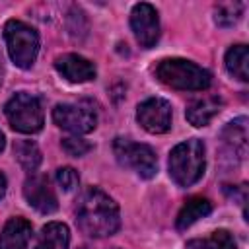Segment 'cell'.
Wrapping results in <instances>:
<instances>
[{
  "mask_svg": "<svg viewBox=\"0 0 249 249\" xmlns=\"http://www.w3.org/2000/svg\"><path fill=\"white\" fill-rule=\"evenodd\" d=\"M78 228L89 237H109L121 226L117 202L97 187L82 193L76 206Z\"/></svg>",
  "mask_w": 249,
  "mask_h": 249,
  "instance_id": "1",
  "label": "cell"
},
{
  "mask_svg": "<svg viewBox=\"0 0 249 249\" xmlns=\"http://www.w3.org/2000/svg\"><path fill=\"white\" fill-rule=\"evenodd\" d=\"M156 78L167 88L181 91H202L212 84L208 70L185 58H163L156 66Z\"/></svg>",
  "mask_w": 249,
  "mask_h": 249,
  "instance_id": "2",
  "label": "cell"
},
{
  "mask_svg": "<svg viewBox=\"0 0 249 249\" xmlns=\"http://www.w3.org/2000/svg\"><path fill=\"white\" fill-rule=\"evenodd\" d=\"M206 167L204 142L198 138H189L177 144L169 154V175L179 187L195 185Z\"/></svg>",
  "mask_w": 249,
  "mask_h": 249,
  "instance_id": "3",
  "label": "cell"
},
{
  "mask_svg": "<svg viewBox=\"0 0 249 249\" xmlns=\"http://www.w3.org/2000/svg\"><path fill=\"white\" fill-rule=\"evenodd\" d=\"M4 39H6V47L12 62L23 70L31 68L39 53L37 31L19 19H10L4 25Z\"/></svg>",
  "mask_w": 249,
  "mask_h": 249,
  "instance_id": "4",
  "label": "cell"
},
{
  "mask_svg": "<svg viewBox=\"0 0 249 249\" xmlns=\"http://www.w3.org/2000/svg\"><path fill=\"white\" fill-rule=\"evenodd\" d=\"M6 119L10 126L18 132L23 134H33L43 128V107L39 97L27 93V91H18L14 93L8 103L4 105Z\"/></svg>",
  "mask_w": 249,
  "mask_h": 249,
  "instance_id": "5",
  "label": "cell"
},
{
  "mask_svg": "<svg viewBox=\"0 0 249 249\" xmlns=\"http://www.w3.org/2000/svg\"><path fill=\"white\" fill-rule=\"evenodd\" d=\"M113 152L121 165L134 169L142 179H152L158 173V158L148 144H138L128 138H115Z\"/></svg>",
  "mask_w": 249,
  "mask_h": 249,
  "instance_id": "6",
  "label": "cell"
},
{
  "mask_svg": "<svg viewBox=\"0 0 249 249\" xmlns=\"http://www.w3.org/2000/svg\"><path fill=\"white\" fill-rule=\"evenodd\" d=\"M53 121L56 126L74 132V134H88L97 124V115L91 107L82 103H58L53 109Z\"/></svg>",
  "mask_w": 249,
  "mask_h": 249,
  "instance_id": "7",
  "label": "cell"
},
{
  "mask_svg": "<svg viewBox=\"0 0 249 249\" xmlns=\"http://www.w3.org/2000/svg\"><path fill=\"white\" fill-rule=\"evenodd\" d=\"M130 29H132L134 39L138 41L140 47L152 49L160 39L158 10L148 2L136 4L132 8V12H130Z\"/></svg>",
  "mask_w": 249,
  "mask_h": 249,
  "instance_id": "8",
  "label": "cell"
},
{
  "mask_svg": "<svg viewBox=\"0 0 249 249\" xmlns=\"http://www.w3.org/2000/svg\"><path fill=\"white\" fill-rule=\"evenodd\" d=\"M136 121L138 124L152 132V134H163L171 128V105L163 97H150L142 101L136 109Z\"/></svg>",
  "mask_w": 249,
  "mask_h": 249,
  "instance_id": "9",
  "label": "cell"
},
{
  "mask_svg": "<svg viewBox=\"0 0 249 249\" xmlns=\"http://www.w3.org/2000/svg\"><path fill=\"white\" fill-rule=\"evenodd\" d=\"M23 196L27 204L41 214H53L58 208L56 195L45 175L31 173V177H27L23 183Z\"/></svg>",
  "mask_w": 249,
  "mask_h": 249,
  "instance_id": "10",
  "label": "cell"
},
{
  "mask_svg": "<svg viewBox=\"0 0 249 249\" xmlns=\"http://www.w3.org/2000/svg\"><path fill=\"white\" fill-rule=\"evenodd\" d=\"M54 68L62 78H66L72 84L89 82L97 74V70H95L91 60H88V58H84L80 54H74V53H66V54L58 56L54 60Z\"/></svg>",
  "mask_w": 249,
  "mask_h": 249,
  "instance_id": "11",
  "label": "cell"
},
{
  "mask_svg": "<svg viewBox=\"0 0 249 249\" xmlns=\"http://www.w3.org/2000/svg\"><path fill=\"white\" fill-rule=\"evenodd\" d=\"M33 228L25 218H10L0 231V249H27Z\"/></svg>",
  "mask_w": 249,
  "mask_h": 249,
  "instance_id": "12",
  "label": "cell"
},
{
  "mask_svg": "<svg viewBox=\"0 0 249 249\" xmlns=\"http://www.w3.org/2000/svg\"><path fill=\"white\" fill-rule=\"evenodd\" d=\"M222 109V99L216 95H204L187 105L185 117L193 126H206Z\"/></svg>",
  "mask_w": 249,
  "mask_h": 249,
  "instance_id": "13",
  "label": "cell"
},
{
  "mask_svg": "<svg viewBox=\"0 0 249 249\" xmlns=\"http://www.w3.org/2000/svg\"><path fill=\"white\" fill-rule=\"evenodd\" d=\"M70 243V231L68 226L62 222H49L43 226L35 249H68Z\"/></svg>",
  "mask_w": 249,
  "mask_h": 249,
  "instance_id": "14",
  "label": "cell"
},
{
  "mask_svg": "<svg viewBox=\"0 0 249 249\" xmlns=\"http://www.w3.org/2000/svg\"><path fill=\"white\" fill-rule=\"evenodd\" d=\"M210 212H212V204H210L208 198H204V196H191L183 204V208L179 210L175 226H177V230H187L189 226H193L196 220L208 216Z\"/></svg>",
  "mask_w": 249,
  "mask_h": 249,
  "instance_id": "15",
  "label": "cell"
},
{
  "mask_svg": "<svg viewBox=\"0 0 249 249\" xmlns=\"http://www.w3.org/2000/svg\"><path fill=\"white\" fill-rule=\"evenodd\" d=\"M226 68L233 78H237L241 82L249 80V51L245 45H233L228 49Z\"/></svg>",
  "mask_w": 249,
  "mask_h": 249,
  "instance_id": "16",
  "label": "cell"
},
{
  "mask_svg": "<svg viewBox=\"0 0 249 249\" xmlns=\"http://www.w3.org/2000/svg\"><path fill=\"white\" fill-rule=\"evenodd\" d=\"M222 138L235 154L243 156L245 154V146H247V119L239 117V119L228 123L226 128L222 130Z\"/></svg>",
  "mask_w": 249,
  "mask_h": 249,
  "instance_id": "17",
  "label": "cell"
},
{
  "mask_svg": "<svg viewBox=\"0 0 249 249\" xmlns=\"http://www.w3.org/2000/svg\"><path fill=\"white\" fill-rule=\"evenodd\" d=\"M185 249H235V239L228 230H216L208 237L187 241Z\"/></svg>",
  "mask_w": 249,
  "mask_h": 249,
  "instance_id": "18",
  "label": "cell"
},
{
  "mask_svg": "<svg viewBox=\"0 0 249 249\" xmlns=\"http://www.w3.org/2000/svg\"><path fill=\"white\" fill-rule=\"evenodd\" d=\"M14 156L18 163L29 173H35L41 163V150L31 140H18L14 144Z\"/></svg>",
  "mask_w": 249,
  "mask_h": 249,
  "instance_id": "19",
  "label": "cell"
},
{
  "mask_svg": "<svg viewBox=\"0 0 249 249\" xmlns=\"http://www.w3.org/2000/svg\"><path fill=\"white\" fill-rule=\"evenodd\" d=\"M243 4L241 2H222L214 8V21L220 27H231L235 25L243 16Z\"/></svg>",
  "mask_w": 249,
  "mask_h": 249,
  "instance_id": "20",
  "label": "cell"
},
{
  "mask_svg": "<svg viewBox=\"0 0 249 249\" xmlns=\"http://www.w3.org/2000/svg\"><path fill=\"white\" fill-rule=\"evenodd\" d=\"M62 150L72 156V158H80V156H86L89 150H91V144L84 138H78V136H68V138H62Z\"/></svg>",
  "mask_w": 249,
  "mask_h": 249,
  "instance_id": "21",
  "label": "cell"
},
{
  "mask_svg": "<svg viewBox=\"0 0 249 249\" xmlns=\"http://www.w3.org/2000/svg\"><path fill=\"white\" fill-rule=\"evenodd\" d=\"M56 183H58V187L64 193H70V191H74L78 187L80 177H78L76 169H72V167H60V169H56Z\"/></svg>",
  "mask_w": 249,
  "mask_h": 249,
  "instance_id": "22",
  "label": "cell"
},
{
  "mask_svg": "<svg viewBox=\"0 0 249 249\" xmlns=\"http://www.w3.org/2000/svg\"><path fill=\"white\" fill-rule=\"evenodd\" d=\"M4 193H6V177H4V173L0 171V198L4 196Z\"/></svg>",
  "mask_w": 249,
  "mask_h": 249,
  "instance_id": "23",
  "label": "cell"
},
{
  "mask_svg": "<svg viewBox=\"0 0 249 249\" xmlns=\"http://www.w3.org/2000/svg\"><path fill=\"white\" fill-rule=\"evenodd\" d=\"M4 146H6V138H4V134H2V130H0V152L4 150Z\"/></svg>",
  "mask_w": 249,
  "mask_h": 249,
  "instance_id": "24",
  "label": "cell"
},
{
  "mask_svg": "<svg viewBox=\"0 0 249 249\" xmlns=\"http://www.w3.org/2000/svg\"><path fill=\"white\" fill-rule=\"evenodd\" d=\"M113 249H121V247H113Z\"/></svg>",
  "mask_w": 249,
  "mask_h": 249,
  "instance_id": "25",
  "label": "cell"
},
{
  "mask_svg": "<svg viewBox=\"0 0 249 249\" xmlns=\"http://www.w3.org/2000/svg\"><path fill=\"white\" fill-rule=\"evenodd\" d=\"M0 64H2V62H0Z\"/></svg>",
  "mask_w": 249,
  "mask_h": 249,
  "instance_id": "26",
  "label": "cell"
}]
</instances>
